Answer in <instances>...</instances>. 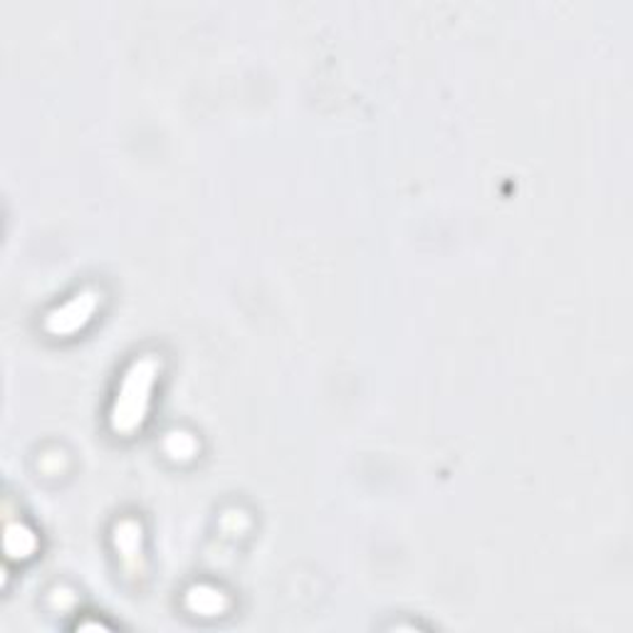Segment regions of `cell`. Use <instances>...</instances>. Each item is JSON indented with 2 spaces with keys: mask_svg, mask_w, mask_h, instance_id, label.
Returning <instances> with one entry per match:
<instances>
[{
  "mask_svg": "<svg viewBox=\"0 0 633 633\" xmlns=\"http://www.w3.org/2000/svg\"><path fill=\"white\" fill-rule=\"evenodd\" d=\"M154 376H156V362L154 359H142L132 366V371L126 374V379L122 384V391H119V399H116V406L112 411L114 431L132 433L136 425H142Z\"/></svg>",
  "mask_w": 633,
  "mask_h": 633,
  "instance_id": "6da1fadb",
  "label": "cell"
},
{
  "mask_svg": "<svg viewBox=\"0 0 633 633\" xmlns=\"http://www.w3.org/2000/svg\"><path fill=\"white\" fill-rule=\"evenodd\" d=\"M95 310V297L92 295H82L75 297L73 302L63 307L57 314H53L49 320V330L53 332H75L77 326H82L87 322V316Z\"/></svg>",
  "mask_w": 633,
  "mask_h": 633,
  "instance_id": "7a4b0ae2",
  "label": "cell"
}]
</instances>
